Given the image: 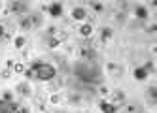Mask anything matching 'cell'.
I'll return each instance as SVG.
<instances>
[{
  "label": "cell",
  "mask_w": 157,
  "mask_h": 113,
  "mask_svg": "<svg viewBox=\"0 0 157 113\" xmlns=\"http://www.w3.org/2000/svg\"><path fill=\"white\" fill-rule=\"evenodd\" d=\"M36 74H38V79L49 81V79H53V77H55V68L51 64H40V68L36 70Z\"/></svg>",
  "instance_id": "obj_1"
},
{
  "label": "cell",
  "mask_w": 157,
  "mask_h": 113,
  "mask_svg": "<svg viewBox=\"0 0 157 113\" xmlns=\"http://www.w3.org/2000/svg\"><path fill=\"white\" fill-rule=\"evenodd\" d=\"M17 104H6V102H0V113H17Z\"/></svg>",
  "instance_id": "obj_2"
},
{
  "label": "cell",
  "mask_w": 157,
  "mask_h": 113,
  "mask_svg": "<svg viewBox=\"0 0 157 113\" xmlns=\"http://www.w3.org/2000/svg\"><path fill=\"white\" fill-rule=\"evenodd\" d=\"M47 10H49V13H51L53 17H61V13H62V6H61L59 2H55V4L49 6Z\"/></svg>",
  "instance_id": "obj_3"
},
{
  "label": "cell",
  "mask_w": 157,
  "mask_h": 113,
  "mask_svg": "<svg viewBox=\"0 0 157 113\" xmlns=\"http://www.w3.org/2000/svg\"><path fill=\"white\" fill-rule=\"evenodd\" d=\"M101 109L104 111V113H116L117 111V108L114 104H108V102H101Z\"/></svg>",
  "instance_id": "obj_4"
},
{
  "label": "cell",
  "mask_w": 157,
  "mask_h": 113,
  "mask_svg": "<svg viewBox=\"0 0 157 113\" xmlns=\"http://www.w3.org/2000/svg\"><path fill=\"white\" fill-rule=\"evenodd\" d=\"M80 34H82V36H85V38H87V36H91V34H93V26H91L89 23L82 25V28H80Z\"/></svg>",
  "instance_id": "obj_5"
},
{
  "label": "cell",
  "mask_w": 157,
  "mask_h": 113,
  "mask_svg": "<svg viewBox=\"0 0 157 113\" xmlns=\"http://www.w3.org/2000/svg\"><path fill=\"white\" fill-rule=\"evenodd\" d=\"M72 17H74V19H78V21L85 19V10H83V8H74V11H72Z\"/></svg>",
  "instance_id": "obj_6"
},
{
  "label": "cell",
  "mask_w": 157,
  "mask_h": 113,
  "mask_svg": "<svg viewBox=\"0 0 157 113\" xmlns=\"http://www.w3.org/2000/svg\"><path fill=\"white\" fill-rule=\"evenodd\" d=\"M25 8H27L25 2H13V4H11V11H15V13L25 11Z\"/></svg>",
  "instance_id": "obj_7"
},
{
  "label": "cell",
  "mask_w": 157,
  "mask_h": 113,
  "mask_svg": "<svg viewBox=\"0 0 157 113\" xmlns=\"http://www.w3.org/2000/svg\"><path fill=\"white\" fill-rule=\"evenodd\" d=\"M134 13H136V17H140V19H146V17H148V10L144 8V6H136Z\"/></svg>",
  "instance_id": "obj_8"
},
{
  "label": "cell",
  "mask_w": 157,
  "mask_h": 113,
  "mask_svg": "<svg viewBox=\"0 0 157 113\" xmlns=\"http://www.w3.org/2000/svg\"><path fill=\"white\" fill-rule=\"evenodd\" d=\"M17 90H19L21 94H25V96L30 94V87H28L27 83H19V85H17Z\"/></svg>",
  "instance_id": "obj_9"
},
{
  "label": "cell",
  "mask_w": 157,
  "mask_h": 113,
  "mask_svg": "<svg viewBox=\"0 0 157 113\" xmlns=\"http://www.w3.org/2000/svg\"><path fill=\"white\" fill-rule=\"evenodd\" d=\"M101 38L106 41V40H110L112 38V28H102V32H101Z\"/></svg>",
  "instance_id": "obj_10"
},
{
  "label": "cell",
  "mask_w": 157,
  "mask_h": 113,
  "mask_svg": "<svg viewBox=\"0 0 157 113\" xmlns=\"http://www.w3.org/2000/svg\"><path fill=\"white\" fill-rule=\"evenodd\" d=\"M134 77H136V79H144V77H146L144 68H136V70H134Z\"/></svg>",
  "instance_id": "obj_11"
},
{
  "label": "cell",
  "mask_w": 157,
  "mask_h": 113,
  "mask_svg": "<svg viewBox=\"0 0 157 113\" xmlns=\"http://www.w3.org/2000/svg\"><path fill=\"white\" fill-rule=\"evenodd\" d=\"M30 17H25V19H21V28H30Z\"/></svg>",
  "instance_id": "obj_12"
},
{
  "label": "cell",
  "mask_w": 157,
  "mask_h": 113,
  "mask_svg": "<svg viewBox=\"0 0 157 113\" xmlns=\"http://www.w3.org/2000/svg\"><path fill=\"white\" fill-rule=\"evenodd\" d=\"M91 8L95 10V11H102V10H104V6H102L101 2H91Z\"/></svg>",
  "instance_id": "obj_13"
},
{
  "label": "cell",
  "mask_w": 157,
  "mask_h": 113,
  "mask_svg": "<svg viewBox=\"0 0 157 113\" xmlns=\"http://www.w3.org/2000/svg\"><path fill=\"white\" fill-rule=\"evenodd\" d=\"M25 75L28 77V79H32V77H38V74H36V70H25Z\"/></svg>",
  "instance_id": "obj_14"
},
{
  "label": "cell",
  "mask_w": 157,
  "mask_h": 113,
  "mask_svg": "<svg viewBox=\"0 0 157 113\" xmlns=\"http://www.w3.org/2000/svg\"><path fill=\"white\" fill-rule=\"evenodd\" d=\"M47 44H49V47H57V45H61V40L59 38H51Z\"/></svg>",
  "instance_id": "obj_15"
},
{
  "label": "cell",
  "mask_w": 157,
  "mask_h": 113,
  "mask_svg": "<svg viewBox=\"0 0 157 113\" xmlns=\"http://www.w3.org/2000/svg\"><path fill=\"white\" fill-rule=\"evenodd\" d=\"M13 70H15V74H25V66L21 64V62H17V64H15V68H13Z\"/></svg>",
  "instance_id": "obj_16"
},
{
  "label": "cell",
  "mask_w": 157,
  "mask_h": 113,
  "mask_svg": "<svg viewBox=\"0 0 157 113\" xmlns=\"http://www.w3.org/2000/svg\"><path fill=\"white\" fill-rule=\"evenodd\" d=\"M144 72L148 74V72H155V66H153V62H148V64L144 66Z\"/></svg>",
  "instance_id": "obj_17"
},
{
  "label": "cell",
  "mask_w": 157,
  "mask_h": 113,
  "mask_svg": "<svg viewBox=\"0 0 157 113\" xmlns=\"http://www.w3.org/2000/svg\"><path fill=\"white\" fill-rule=\"evenodd\" d=\"M11 100H13V98H11V93H10V90H8V93H4V102H6V104H11Z\"/></svg>",
  "instance_id": "obj_18"
},
{
  "label": "cell",
  "mask_w": 157,
  "mask_h": 113,
  "mask_svg": "<svg viewBox=\"0 0 157 113\" xmlns=\"http://www.w3.org/2000/svg\"><path fill=\"white\" fill-rule=\"evenodd\" d=\"M25 45V38H15V47H23Z\"/></svg>",
  "instance_id": "obj_19"
},
{
  "label": "cell",
  "mask_w": 157,
  "mask_h": 113,
  "mask_svg": "<svg viewBox=\"0 0 157 113\" xmlns=\"http://www.w3.org/2000/svg\"><path fill=\"white\" fill-rule=\"evenodd\" d=\"M116 102H125V94L123 93H117L116 94Z\"/></svg>",
  "instance_id": "obj_20"
},
{
  "label": "cell",
  "mask_w": 157,
  "mask_h": 113,
  "mask_svg": "<svg viewBox=\"0 0 157 113\" xmlns=\"http://www.w3.org/2000/svg\"><path fill=\"white\" fill-rule=\"evenodd\" d=\"M10 74H11L10 70H4V72H2V77H4V79H8V77H10Z\"/></svg>",
  "instance_id": "obj_21"
},
{
  "label": "cell",
  "mask_w": 157,
  "mask_h": 113,
  "mask_svg": "<svg viewBox=\"0 0 157 113\" xmlns=\"http://www.w3.org/2000/svg\"><path fill=\"white\" fill-rule=\"evenodd\" d=\"M136 111V108H134V105H129V108H127V113H134Z\"/></svg>",
  "instance_id": "obj_22"
},
{
  "label": "cell",
  "mask_w": 157,
  "mask_h": 113,
  "mask_svg": "<svg viewBox=\"0 0 157 113\" xmlns=\"http://www.w3.org/2000/svg\"><path fill=\"white\" fill-rule=\"evenodd\" d=\"M149 94H152V98H155V96H157V90H155V87H152V90H149Z\"/></svg>",
  "instance_id": "obj_23"
},
{
  "label": "cell",
  "mask_w": 157,
  "mask_h": 113,
  "mask_svg": "<svg viewBox=\"0 0 157 113\" xmlns=\"http://www.w3.org/2000/svg\"><path fill=\"white\" fill-rule=\"evenodd\" d=\"M59 100H61V98H59V96H57V94H55V96H51V102H53V104H57V102H59Z\"/></svg>",
  "instance_id": "obj_24"
},
{
  "label": "cell",
  "mask_w": 157,
  "mask_h": 113,
  "mask_svg": "<svg viewBox=\"0 0 157 113\" xmlns=\"http://www.w3.org/2000/svg\"><path fill=\"white\" fill-rule=\"evenodd\" d=\"M0 38H4V26L0 25Z\"/></svg>",
  "instance_id": "obj_25"
}]
</instances>
